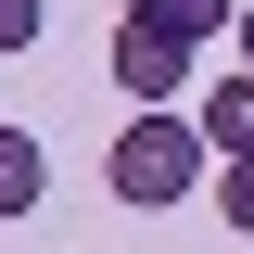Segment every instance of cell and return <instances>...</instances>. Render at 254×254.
Returning <instances> with one entry per match:
<instances>
[{
	"label": "cell",
	"mask_w": 254,
	"mask_h": 254,
	"mask_svg": "<svg viewBox=\"0 0 254 254\" xmlns=\"http://www.w3.org/2000/svg\"><path fill=\"white\" fill-rule=\"evenodd\" d=\"M216 216L254 242V153H229V165H216Z\"/></svg>",
	"instance_id": "cell-6"
},
{
	"label": "cell",
	"mask_w": 254,
	"mask_h": 254,
	"mask_svg": "<svg viewBox=\"0 0 254 254\" xmlns=\"http://www.w3.org/2000/svg\"><path fill=\"white\" fill-rule=\"evenodd\" d=\"M203 140H216V165H229V153H254V64H229L216 89H203Z\"/></svg>",
	"instance_id": "cell-3"
},
{
	"label": "cell",
	"mask_w": 254,
	"mask_h": 254,
	"mask_svg": "<svg viewBox=\"0 0 254 254\" xmlns=\"http://www.w3.org/2000/svg\"><path fill=\"white\" fill-rule=\"evenodd\" d=\"M102 64H115L127 102H178L190 76H203V51H190L178 26H153V13H115V51H102Z\"/></svg>",
	"instance_id": "cell-2"
},
{
	"label": "cell",
	"mask_w": 254,
	"mask_h": 254,
	"mask_svg": "<svg viewBox=\"0 0 254 254\" xmlns=\"http://www.w3.org/2000/svg\"><path fill=\"white\" fill-rule=\"evenodd\" d=\"M102 190L140 203V216H165V203H190V190H216V140H203V115L140 102V115L115 127V153H102Z\"/></svg>",
	"instance_id": "cell-1"
},
{
	"label": "cell",
	"mask_w": 254,
	"mask_h": 254,
	"mask_svg": "<svg viewBox=\"0 0 254 254\" xmlns=\"http://www.w3.org/2000/svg\"><path fill=\"white\" fill-rule=\"evenodd\" d=\"M127 13H153V26H178L190 51H203L216 26H242V0H127Z\"/></svg>",
	"instance_id": "cell-5"
},
{
	"label": "cell",
	"mask_w": 254,
	"mask_h": 254,
	"mask_svg": "<svg viewBox=\"0 0 254 254\" xmlns=\"http://www.w3.org/2000/svg\"><path fill=\"white\" fill-rule=\"evenodd\" d=\"M38 190H51V153H38L26 127H0V229H13V216H38Z\"/></svg>",
	"instance_id": "cell-4"
},
{
	"label": "cell",
	"mask_w": 254,
	"mask_h": 254,
	"mask_svg": "<svg viewBox=\"0 0 254 254\" xmlns=\"http://www.w3.org/2000/svg\"><path fill=\"white\" fill-rule=\"evenodd\" d=\"M242 64H254V0H242Z\"/></svg>",
	"instance_id": "cell-8"
},
{
	"label": "cell",
	"mask_w": 254,
	"mask_h": 254,
	"mask_svg": "<svg viewBox=\"0 0 254 254\" xmlns=\"http://www.w3.org/2000/svg\"><path fill=\"white\" fill-rule=\"evenodd\" d=\"M0 51H38V0H0Z\"/></svg>",
	"instance_id": "cell-7"
}]
</instances>
